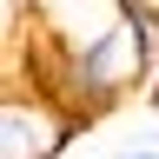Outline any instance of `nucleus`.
I'll use <instances>...</instances> for the list:
<instances>
[{
  "mask_svg": "<svg viewBox=\"0 0 159 159\" xmlns=\"http://www.w3.org/2000/svg\"><path fill=\"white\" fill-rule=\"evenodd\" d=\"M139 86H146V33L133 27V13H119L99 40H86V47L66 53V86H60V99L80 119H99L119 99H133Z\"/></svg>",
  "mask_w": 159,
  "mask_h": 159,
  "instance_id": "nucleus-1",
  "label": "nucleus"
},
{
  "mask_svg": "<svg viewBox=\"0 0 159 159\" xmlns=\"http://www.w3.org/2000/svg\"><path fill=\"white\" fill-rule=\"evenodd\" d=\"M73 126H80V113L60 106L53 93L7 86V99H0V159H60L73 146Z\"/></svg>",
  "mask_w": 159,
  "mask_h": 159,
  "instance_id": "nucleus-2",
  "label": "nucleus"
},
{
  "mask_svg": "<svg viewBox=\"0 0 159 159\" xmlns=\"http://www.w3.org/2000/svg\"><path fill=\"white\" fill-rule=\"evenodd\" d=\"M119 159H159V146H133V152H119Z\"/></svg>",
  "mask_w": 159,
  "mask_h": 159,
  "instance_id": "nucleus-3",
  "label": "nucleus"
}]
</instances>
